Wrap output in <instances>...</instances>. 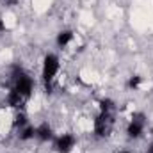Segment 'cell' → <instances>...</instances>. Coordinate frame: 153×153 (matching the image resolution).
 Masks as SVG:
<instances>
[{
	"label": "cell",
	"instance_id": "6da1fadb",
	"mask_svg": "<svg viewBox=\"0 0 153 153\" xmlns=\"http://www.w3.org/2000/svg\"><path fill=\"white\" fill-rule=\"evenodd\" d=\"M32 89H34V82L30 75L16 66L13 70V87L7 94V103L16 111H23L25 103L32 94Z\"/></svg>",
	"mask_w": 153,
	"mask_h": 153
},
{
	"label": "cell",
	"instance_id": "7a4b0ae2",
	"mask_svg": "<svg viewBox=\"0 0 153 153\" xmlns=\"http://www.w3.org/2000/svg\"><path fill=\"white\" fill-rule=\"evenodd\" d=\"M114 111L116 105L111 98H103L100 100V112L94 119V134L96 137H109L114 126Z\"/></svg>",
	"mask_w": 153,
	"mask_h": 153
},
{
	"label": "cell",
	"instance_id": "3957f363",
	"mask_svg": "<svg viewBox=\"0 0 153 153\" xmlns=\"http://www.w3.org/2000/svg\"><path fill=\"white\" fill-rule=\"evenodd\" d=\"M57 71H59V57L55 53H46L43 61V82H45L46 93H52Z\"/></svg>",
	"mask_w": 153,
	"mask_h": 153
},
{
	"label": "cell",
	"instance_id": "277c9868",
	"mask_svg": "<svg viewBox=\"0 0 153 153\" xmlns=\"http://www.w3.org/2000/svg\"><path fill=\"white\" fill-rule=\"evenodd\" d=\"M144 128H146V116L143 114V112H135V114L132 116L130 123H128L126 134L132 139H139L144 134Z\"/></svg>",
	"mask_w": 153,
	"mask_h": 153
},
{
	"label": "cell",
	"instance_id": "5b68a950",
	"mask_svg": "<svg viewBox=\"0 0 153 153\" xmlns=\"http://www.w3.org/2000/svg\"><path fill=\"white\" fill-rule=\"evenodd\" d=\"M76 139L71 134H62L55 139V152L57 153H71V150L75 148Z\"/></svg>",
	"mask_w": 153,
	"mask_h": 153
},
{
	"label": "cell",
	"instance_id": "8992f818",
	"mask_svg": "<svg viewBox=\"0 0 153 153\" xmlns=\"http://www.w3.org/2000/svg\"><path fill=\"white\" fill-rule=\"evenodd\" d=\"M36 137H38L39 141H50V139H53V132H52V126L48 125V123H41L39 126H36Z\"/></svg>",
	"mask_w": 153,
	"mask_h": 153
},
{
	"label": "cell",
	"instance_id": "52a82bcc",
	"mask_svg": "<svg viewBox=\"0 0 153 153\" xmlns=\"http://www.w3.org/2000/svg\"><path fill=\"white\" fill-rule=\"evenodd\" d=\"M71 39H73V32H71V30H62V32L57 34V45H59L61 48H64V46L70 45Z\"/></svg>",
	"mask_w": 153,
	"mask_h": 153
},
{
	"label": "cell",
	"instance_id": "ba28073f",
	"mask_svg": "<svg viewBox=\"0 0 153 153\" xmlns=\"http://www.w3.org/2000/svg\"><path fill=\"white\" fill-rule=\"evenodd\" d=\"M18 137H20V141H29V139H34L36 137V128L34 126H23V128H20V134H18Z\"/></svg>",
	"mask_w": 153,
	"mask_h": 153
},
{
	"label": "cell",
	"instance_id": "9c48e42d",
	"mask_svg": "<svg viewBox=\"0 0 153 153\" xmlns=\"http://www.w3.org/2000/svg\"><path fill=\"white\" fill-rule=\"evenodd\" d=\"M29 125V119H27V116L23 111H18L16 116H14V119H13V126L14 128H23V126H27Z\"/></svg>",
	"mask_w": 153,
	"mask_h": 153
},
{
	"label": "cell",
	"instance_id": "30bf717a",
	"mask_svg": "<svg viewBox=\"0 0 153 153\" xmlns=\"http://www.w3.org/2000/svg\"><path fill=\"white\" fill-rule=\"evenodd\" d=\"M141 82H143V78L139 75H132L128 78V82H126V87H128V89H137V87L141 85Z\"/></svg>",
	"mask_w": 153,
	"mask_h": 153
},
{
	"label": "cell",
	"instance_id": "8fae6325",
	"mask_svg": "<svg viewBox=\"0 0 153 153\" xmlns=\"http://www.w3.org/2000/svg\"><path fill=\"white\" fill-rule=\"evenodd\" d=\"M4 30H5V25H4V23L0 22V32H4Z\"/></svg>",
	"mask_w": 153,
	"mask_h": 153
},
{
	"label": "cell",
	"instance_id": "7c38bea8",
	"mask_svg": "<svg viewBox=\"0 0 153 153\" xmlns=\"http://www.w3.org/2000/svg\"><path fill=\"white\" fill-rule=\"evenodd\" d=\"M148 153H153V143L150 144V148H148Z\"/></svg>",
	"mask_w": 153,
	"mask_h": 153
},
{
	"label": "cell",
	"instance_id": "4fadbf2b",
	"mask_svg": "<svg viewBox=\"0 0 153 153\" xmlns=\"http://www.w3.org/2000/svg\"><path fill=\"white\" fill-rule=\"evenodd\" d=\"M119 153H130V152H119Z\"/></svg>",
	"mask_w": 153,
	"mask_h": 153
}]
</instances>
